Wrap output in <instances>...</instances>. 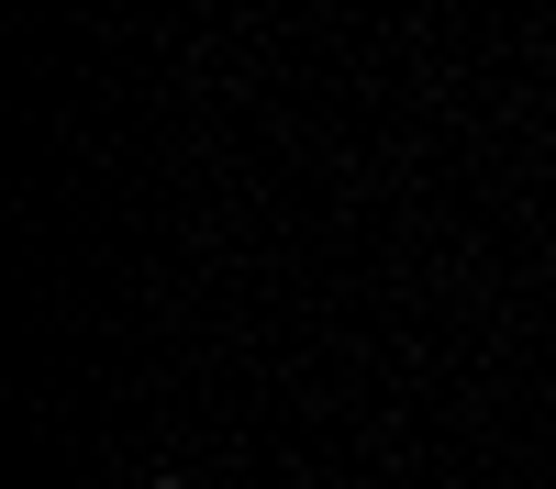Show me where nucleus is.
<instances>
[{
  "label": "nucleus",
  "mask_w": 556,
  "mask_h": 489,
  "mask_svg": "<svg viewBox=\"0 0 556 489\" xmlns=\"http://www.w3.org/2000/svg\"><path fill=\"white\" fill-rule=\"evenodd\" d=\"M156 489H190V478H156Z\"/></svg>",
  "instance_id": "f257e3e1"
}]
</instances>
